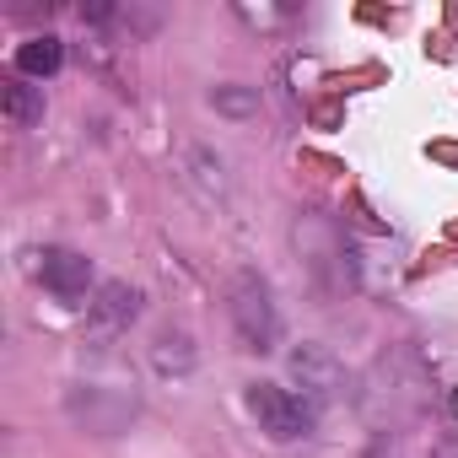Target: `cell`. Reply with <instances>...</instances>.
<instances>
[{"label": "cell", "instance_id": "52a82bcc", "mask_svg": "<svg viewBox=\"0 0 458 458\" xmlns=\"http://www.w3.org/2000/svg\"><path fill=\"white\" fill-rule=\"evenodd\" d=\"M60 60H65V55H60V38H49V33H44V38H28V44L17 49V71H22V76H55Z\"/></svg>", "mask_w": 458, "mask_h": 458}, {"label": "cell", "instance_id": "9c48e42d", "mask_svg": "<svg viewBox=\"0 0 458 458\" xmlns=\"http://www.w3.org/2000/svg\"><path fill=\"white\" fill-rule=\"evenodd\" d=\"M431 458H458V442H442V447H437Z\"/></svg>", "mask_w": 458, "mask_h": 458}, {"label": "cell", "instance_id": "3957f363", "mask_svg": "<svg viewBox=\"0 0 458 458\" xmlns=\"http://www.w3.org/2000/svg\"><path fill=\"white\" fill-rule=\"evenodd\" d=\"M292 377L302 383V399H308V404H329V399L345 394V367H340L324 345L292 351Z\"/></svg>", "mask_w": 458, "mask_h": 458}, {"label": "cell", "instance_id": "7a4b0ae2", "mask_svg": "<svg viewBox=\"0 0 458 458\" xmlns=\"http://www.w3.org/2000/svg\"><path fill=\"white\" fill-rule=\"evenodd\" d=\"M233 324H238V335L249 340V351H276V335H281V318H276V308H270V292H265V281H254V276H238L233 281Z\"/></svg>", "mask_w": 458, "mask_h": 458}, {"label": "cell", "instance_id": "8992f818", "mask_svg": "<svg viewBox=\"0 0 458 458\" xmlns=\"http://www.w3.org/2000/svg\"><path fill=\"white\" fill-rule=\"evenodd\" d=\"M0 108H6L12 124H38L44 119V92L28 87V81H6L0 87Z\"/></svg>", "mask_w": 458, "mask_h": 458}, {"label": "cell", "instance_id": "6da1fadb", "mask_svg": "<svg viewBox=\"0 0 458 458\" xmlns=\"http://www.w3.org/2000/svg\"><path fill=\"white\" fill-rule=\"evenodd\" d=\"M249 410H254L259 431H270L276 442L308 437V426H313V404H308L302 394L281 388V383H254V388H249Z\"/></svg>", "mask_w": 458, "mask_h": 458}, {"label": "cell", "instance_id": "ba28073f", "mask_svg": "<svg viewBox=\"0 0 458 458\" xmlns=\"http://www.w3.org/2000/svg\"><path fill=\"white\" fill-rule=\"evenodd\" d=\"M210 103L226 108V114H249V108H254V92H216Z\"/></svg>", "mask_w": 458, "mask_h": 458}, {"label": "cell", "instance_id": "5b68a950", "mask_svg": "<svg viewBox=\"0 0 458 458\" xmlns=\"http://www.w3.org/2000/svg\"><path fill=\"white\" fill-rule=\"evenodd\" d=\"M44 286H49L60 302H81L87 286H92V265H87L76 249H49V254H44Z\"/></svg>", "mask_w": 458, "mask_h": 458}, {"label": "cell", "instance_id": "277c9868", "mask_svg": "<svg viewBox=\"0 0 458 458\" xmlns=\"http://www.w3.org/2000/svg\"><path fill=\"white\" fill-rule=\"evenodd\" d=\"M135 318H140V292L124 286V281H108V286L98 292V302H92V329H98L103 340H114V335H124Z\"/></svg>", "mask_w": 458, "mask_h": 458}, {"label": "cell", "instance_id": "30bf717a", "mask_svg": "<svg viewBox=\"0 0 458 458\" xmlns=\"http://www.w3.org/2000/svg\"><path fill=\"white\" fill-rule=\"evenodd\" d=\"M453 420H458V388H453Z\"/></svg>", "mask_w": 458, "mask_h": 458}, {"label": "cell", "instance_id": "8fae6325", "mask_svg": "<svg viewBox=\"0 0 458 458\" xmlns=\"http://www.w3.org/2000/svg\"><path fill=\"white\" fill-rule=\"evenodd\" d=\"M372 458H399V453H372Z\"/></svg>", "mask_w": 458, "mask_h": 458}]
</instances>
